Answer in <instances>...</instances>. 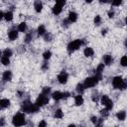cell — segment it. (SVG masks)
<instances>
[{
    "label": "cell",
    "mask_w": 127,
    "mask_h": 127,
    "mask_svg": "<svg viewBox=\"0 0 127 127\" xmlns=\"http://www.w3.org/2000/svg\"><path fill=\"white\" fill-rule=\"evenodd\" d=\"M39 106L35 103H32L30 102L29 100H25L23 103H22V110L24 112H27V113H35V112H38L39 111Z\"/></svg>",
    "instance_id": "6da1fadb"
},
{
    "label": "cell",
    "mask_w": 127,
    "mask_h": 127,
    "mask_svg": "<svg viewBox=\"0 0 127 127\" xmlns=\"http://www.w3.org/2000/svg\"><path fill=\"white\" fill-rule=\"evenodd\" d=\"M112 85L116 89H125L127 87V80H124L121 76H115L112 79Z\"/></svg>",
    "instance_id": "7a4b0ae2"
},
{
    "label": "cell",
    "mask_w": 127,
    "mask_h": 127,
    "mask_svg": "<svg viewBox=\"0 0 127 127\" xmlns=\"http://www.w3.org/2000/svg\"><path fill=\"white\" fill-rule=\"evenodd\" d=\"M83 44H84V42L82 40H74V41L68 43V45H67V52L69 54L70 53H73L74 51L78 50Z\"/></svg>",
    "instance_id": "3957f363"
},
{
    "label": "cell",
    "mask_w": 127,
    "mask_h": 127,
    "mask_svg": "<svg viewBox=\"0 0 127 127\" xmlns=\"http://www.w3.org/2000/svg\"><path fill=\"white\" fill-rule=\"evenodd\" d=\"M12 123L14 126H22L25 124V115L23 113H17L13 116Z\"/></svg>",
    "instance_id": "277c9868"
},
{
    "label": "cell",
    "mask_w": 127,
    "mask_h": 127,
    "mask_svg": "<svg viewBox=\"0 0 127 127\" xmlns=\"http://www.w3.org/2000/svg\"><path fill=\"white\" fill-rule=\"evenodd\" d=\"M98 81H99V79L94 75V76H92V77H87V78H85L83 84H84V87H85V88H90V87L95 86Z\"/></svg>",
    "instance_id": "5b68a950"
},
{
    "label": "cell",
    "mask_w": 127,
    "mask_h": 127,
    "mask_svg": "<svg viewBox=\"0 0 127 127\" xmlns=\"http://www.w3.org/2000/svg\"><path fill=\"white\" fill-rule=\"evenodd\" d=\"M48 103H49V97H48L46 94H44V93H41V94L38 96L37 100H36V104H37L39 107H42V106H44V105H46V104H48Z\"/></svg>",
    "instance_id": "8992f818"
},
{
    "label": "cell",
    "mask_w": 127,
    "mask_h": 127,
    "mask_svg": "<svg viewBox=\"0 0 127 127\" xmlns=\"http://www.w3.org/2000/svg\"><path fill=\"white\" fill-rule=\"evenodd\" d=\"M67 78H68V75H67V73H66L64 70H63L62 72H60L59 75H58V80H59V82H60L61 84L66 83Z\"/></svg>",
    "instance_id": "52a82bcc"
},
{
    "label": "cell",
    "mask_w": 127,
    "mask_h": 127,
    "mask_svg": "<svg viewBox=\"0 0 127 127\" xmlns=\"http://www.w3.org/2000/svg\"><path fill=\"white\" fill-rule=\"evenodd\" d=\"M8 38H9L10 41H14V40H16V39L18 38V31L15 30V29L10 30L9 33H8Z\"/></svg>",
    "instance_id": "ba28073f"
},
{
    "label": "cell",
    "mask_w": 127,
    "mask_h": 127,
    "mask_svg": "<svg viewBox=\"0 0 127 127\" xmlns=\"http://www.w3.org/2000/svg\"><path fill=\"white\" fill-rule=\"evenodd\" d=\"M2 79L3 81H10L12 79V72L10 70H5L2 74Z\"/></svg>",
    "instance_id": "9c48e42d"
},
{
    "label": "cell",
    "mask_w": 127,
    "mask_h": 127,
    "mask_svg": "<svg viewBox=\"0 0 127 127\" xmlns=\"http://www.w3.org/2000/svg\"><path fill=\"white\" fill-rule=\"evenodd\" d=\"M34 8H35L36 12L40 13V12L42 11V9H43V3H42L40 0L35 1V3H34Z\"/></svg>",
    "instance_id": "30bf717a"
},
{
    "label": "cell",
    "mask_w": 127,
    "mask_h": 127,
    "mask_svg": "<svg viewBox=\"0 0 127 127\" xmlns=\"http://www.w3.org/2000/svg\"><path fill=\"white\" fill-rule=\"evenodd\" d=\"M52 97L56 101H59V100L63 99V92H61V91H55V92L52 93Z\"/></svg>",
    "instance_id": "8fae6325"
},
{
    "label": "cell",
    "mask_w": 127,
    "mask_h": 127,
    "mask_svg": "<svg viewBox=\"0 0 127 127\" xmlns=\"http://www.w3.org/2000/svg\"><path fill=\"white\" fill-rule=\"evenodd\" d=\"M103 63H104L105 64H107V65L111 64L113 63L112 57H111L110 55H105V56H103Z\"/></svg>",
    "instance_id": "7c38bea8"
},
{
    "label": "cell",
    "mask_w": 127,
    "mask_h": 127,
    "mask_svg": "<svg viewBox=\"0 0 127 127\" xmlns=\"http://www.w3.org/2000/svg\"><path fill=\"white\" fill-rule=\"evenodd\" d=\"M83 54H84V56H85V57H92V56H93V54H94V51H93V49H92V48L87 47V48H85V49H84Z\"/></svg>",
    "instance_id": "4fadbf2b"
},
{
    "label": "cell",
    "mask_w": 127,
    "mask_h": 127,
    "mask_svg": "<svg viewBox=\"0 0 127 127\" xmlns=\"http://www.w3.org/2000/svg\"><path fill=\"white\" fill-rule=\"evenodd\" d=\"M62 10H63V6H61V5L57 4V3H56V5L53 7V13H54L55 15H59V14L62 12Z\"/></svg>",
    "instance_id": "5bb4252c"
},
{
    "label": "cell",
    "mask_w": 127,
    "mask_h": 127,
    "mask_svg": "<svg viewBox=\"0 0 127 127\" xmlns=\"http://www.w3.org/2000/svg\"><path fill=\"white\" fill-rule=\"evenodd\" d=\"M68 21L70 22V23H74L76 20H77V14L75 13V12H70L69 14H68Z\"/></svg>",
    "instance_id": "9a60e30c"
},
{
    "label": "cell",
    "mask_w": 127,
    "mask_h": 127,
    "mask_svg": "<svg viewBox=\"0 0 127 127\" xmlns=\"http://www.w3.org/2000/svg\"><path fill=\"white\" fill-rule=\"evenodd\" d=\"M74 103L77 106H79V105H81L83 103V97H82V95H80V93L74 97Z\"/></svg>",
    "instance_id": "2e32d148"
},
{
    "label": "cell",
    "mask_w": 127,
    "mask_h": 127,
    "mask_svg": "<svg viewBox=\"0 0 127 127\" xmlns=\"http://www.w3.org/2000/svg\"><path fill=\"white\" fill-rule=\"evenodd\" d=\"M9 105H10V100H9V99L3 98V99L0 100V106H1V108H6V107H8Z\"/></svg>",
    "instance_id": "e0dca14e"
},
{
    "label": "cell",
    "mask_w": 127,
    "mask_h": 127,
    "mask_svg": "<svg viewBox=\"0 0 127 127\" xmlns=\"http://www.w3.org/2000/svg\"><path fill=\"white\" fill-rule=\"evenodd\" d=\"M116 117H117V119H118V120L123 121V120L126 118V112H125V111H123V110H121V111H119V112L116 114Z\"/></svg>",
    "instance_id": "ac0fdd59"
},
{
    "label": "cell",
    "mask_w": 127,
    "mask_h": 127,
    "mask_svg": "<svg viewBox=\"0 0 127 127\" xmlns=\"http://www.w3.org/2000/svg\"><path fill=\"white\" fill-rule=\"evenodd\" d=\"M26 30H27V24H26L25 22L20 23V24H19V26H18V31H19V32L24 33V32H26Z\"/></svg>",
    "instance_id": "d6986e66"
},
{
    "label": "cell",
    "mask_w": 127,
    "mask_h": 127,
    "mask_svg": "<svg viewBox=\"0 0 127 127\" xmlns=\"http://www.w3.org/2000/svg\"><path fill=\"white\" fill-rule=\"evenodd\" d=\"M46 34V28L44 25H40L39 28H38V35L39 36H43Z\"/></svg>",
    "instance_id": "ffe728a7"
},
{
    "label": "cell",
    "mask_w": 127,
    "mask_h": 127,
    "mask_svg": "<svg viewBox=\"0 0 127 127\" xmlns=\"http://www.w3.org/2000/svg\"><path fill=\"white\" fill-rule=\"evenodd\" d=\"M76 91L78 92V93H82L83 91H84V89H85V87H84V84L83 83H78L77 85H76Z\"/></svg>",
    "instance_id": "44dd1931"
},
{
    "label": "cell",
    "mask_w": 127,
    "mask_h": 127,
    "mask_svg": "<svg viewBox=\"0 0 127 127\" xmlns=\"http://www.w3.org/2000/svg\"><path fill=\"white\" fill-rule=\"evenodd\" d=\"M1 63L4 64V65H8L10 64V60H9V57H6V56H2L1 58Z\"/></svg>",
    "instance_id": "7402d4cb"
},
{
    "label": "cell",
    "mask_w": 127,
    "mask_h": 127,
    "mask_svg": "<svg viewBox=\"0 0 127 127\" xmlns=\"http://www.w3.org/2000/svg\"><path fill=\"white\" fill-rule=\"evenodd\" d=\"M4 18H5L7 21H11V20L13 19V13H12L11 11L6 12V13L4 14Z\"/></svg>",
    "instance_id": "603a6c76"
},
{
    "label": "cell",
    "mask_w": 127,
    "mask_h": 127,
    "mask_svg": "<svg viewBox=\"0 0 127 127\" xmlns=\"http://www.w3.org/2000/svg\"><path fill=\"white\" fill-rule=\"evenodd\" d=\"M51 57H52V53H51V51H46V52L43 54V58H44L45 61H48Z\"/></svg>",
    "instance_id": "cb8c5ba5"
},
{
    "label": "cell",
    "mask_w": 127,
    "mask_h": 127,
    "mask_svg": "<svg viewBox=\"0 0 127 127\" xmlns=\"http://www.w3.org/2000/svg\"><path fill=\"white\" fill-rule=\"evenodd\" d=\"M63 116H64V113H63V111H62L61 109H57V110H56V112H55V117L60 119V118H62Z\"/></svg>",
    "instance_id": "d4e9b609"
},
{
    "label": "cell",
    "mask_w": 127,
    "mask_h": 127,
    "mask_svg": "<svg viewBox=\"0 0 127 127\" xmlns=\"http://www.w3.org/2000/svg\"><path fill=\"white\" fill-rule=\"evenodd\" d=\"M120 64L122 66H127V56H123L120 60Z\"/></svg>",
    "instance_id": "484cf974"
},
{
    "label": "cell",
    "mask_w": 127,
    "mask_h": 127,
    "mask_svg": "<svg viewBox=\"0 0 127 127\" xmlns=\"http://www.w3.org/2000/svg\"><path fill=\"white\" fill-rule=\"evenodd\" d=\"M13 55V52L10 50V49H6V50H4L3 51V56H6V57H11Z\"/></svg>",
    "instance_id": "4316f807"
},
{
    "label": "cell",
    "mask_w": 127,
    "mask_h": 127,
    "mask_svg": "<svg viewBox=\"0 0 127 127\" xmlns=\"http://www.w3.org/2000/svg\"><path fill=\"white\" fill-rule=\"evenodd\" d=\"M108 100H109V97H108L107 95H102L101 98H100V101H101V103H102L103 105H105V104L108 102Z\"/></svg>",
    "instance_id": "83f0119b"
},
{
    "label": "cell",
    "mask_w": 127,
    "mask_h": 127,
    "mask_svg": "<svg viewBox=\"0 0 127 127\" xmlns=\"http://www.w3.org/2000/svg\"><path fill=\"white\" fill-rule=\"evenodd\" d=\"M32 38H33V34L32 33H28L27 35H26V37H25V43H30L31 42V40H32Z\"/></svg>",
    "instance_id": "f1b7e54d"
},
{
    "label": "cell",
    "mask_w": 127,
    "mask_h": 127,
    "mask_svg": "<svg viewBox=\"0 0 127 127\" xmlns=\"http://www.w3.org/2000/svg\"><path fill=\"white\" fill-rule=\"evenodd\" d=\"M100 23H101V17L100 16H95V18H94V24L96 25V26H99L100 25Z\"/></svg>",
    "instance_id": "f546056e"
},
{
    "label": "cell",
    "mask_w": 127,
    "mask_h": 127,
    "mask_svg": "<svg viewBox=\"0 0 127 127\" xmlns=\"http://www.w3.org/2000/svg\"><path fill=\"white\" fill-rule=\"evenodd\" d=\"M42 93H44V94H46V95L50 94V93H51V87H49V86H46V87H44V88H43V91H42Z\"/></svg>",
    "instance_id": "4dcf8cb0"
},
{
    "label": "cell",
    "mask_w": 127,
    "mask_h": 127,
    "mask_svg": "<svg viewBox=\"0 0 127 127\" xmlns=\"http://www.w3.org/2000/svg\"><path fill=\"white\" fill-rule=\"evenodd\" d=\"M100 113H101V115H102L103 117H107V116H108V109H107V108L102 109V110L100 111Z\"/></svg>",
    "instance_id": "1f68e13d"
},
{
    "label": "cell",
    "mask_w": 127,
    "mask_h": 127,
    "mask_svg": "<svg viewBox=\"0 0 127 127\" xmlns=\"http://www.w3.org/2000/svg\"><path fill=\"white\" fill-rule=\"evenodd\" d=\"M122 1L123 0H112V5L113 6H119V5H121Z\"/></svg>",
    "instance_id": "d6a6232c"
},
{
    "label": "cell",
    "mask_w": 127,
    "mask_h": 127,
    "mask_svg": "<svg viewBox=\"0 0 127 127\" xmlns=\"http://www.w3.org/2000/svg\"><path fill=\"white\" fill-rule=\"evenodd\" d=\"M45 41H47V42L52 41V35L51 34H46L45 35Z\"/></svg>",
    "instance_id": "836d02e7"
},
{
    "label": "cell",
    "mask_w": 127,
    "mask_h": 127,
    "mask_svg": "<svg viewBox=\"0 0 127 127\" xmlns=\"http://www.w3.org/2000/svg\"><path fill=\"white\" fill-rule=\"evenodd\" d=\"M91 122H92L93 124H97V123H98V118L95 117V116H92V117H91Z\"/></svg>",
    "instance_id": "e575fe53"
},
{
    "label": "cell",
    "mask_w": 127,
    "mask_h": 127,
    "mask_svg": "<svg viewBox=\"0 0 127 127\" xmlns=\"http://www.w3.org/2000/svg\"><path fill=\"white\" fill-rule=\"evenodd\" d=\"M65 2H66V0H57V4H59L61 6H64L65 4Z\"/></svg>",
    "instance_id": "d590c367"
},
{
    "label": "cell",
    "mask_w": 127,
    "mask_h": 127,
    "mask_svg": "<svg viewBox=\"0 0 127 127\" xmlns=\"http://www.w3.org/2000/svg\"><path fill=\"white\" fill-rule=\"evenodd\" d=\"M68 23H70V22L68 21V19H66V20H64V21H63V26L66 28V27L68 26Z\"/></svg>",
    "instance_id": "8d00e7d4"
},
{
    "label": "cell",
    "mask_w": 127,
    "mask_h": 127,
    "mask_svg": "<svg viewBox=\"0 0 127 127\" xmlns=\"http://www.w3.org/2000/svg\"><path fill=\"white\" fill-rule=\"evenodd\" d=\"M67 97H69V92H67V91L63 92V99H65Z\"/></svg>",
    "instance_id": "74e56055"
},
{
    "label": "cell",
    "mask_w": 127,
    "mask_h": 127,
    "mask_svg": "<svg viewBox=\"0 0 127 127\" xmlns=\"http://www.w3.org/2000/svg\"><path fill=\"white\" fill-rule=\"evenodd\" d=\"M108 17H109V18H113V17H114V11H113V10H110V11L108 12Z\"/></svg>",
    "instance_id": "f35d334b"
},
{
    "label": "cell",
    "mask_w": 127,
    "mask_h": 127,
    "mask_svg": "<svg viewBox=\"0 0 127 127\" xmlns=\"http://www.w3.org/2000/svg\"><path fill=\"white\" fill-rule=\"evenodd\" d=\"M92 100H93L94 102H97V101H98V95L93 94V96H92Z\"/></svg>",
    "instance_id": "ab89813d"
},
{
    "label": "cell",
    "mask_w": 127,
    "mask_h": 127,
    "mask_svg": "<svg viewBox=\"0 0 127 127\" xmlns=\"http://www.w3.org/2000/svg\"><path fill=\"white\" fill-rule=\"evenodd\" d=\"M45 126H47V123L45 121H41L39 123V127H45Z\"/></svg>",
    "instance_id": "60d3db41"
},
{
    "label": "cell",
    "mask_w": 127,
    "mask_h": 127,
    "mask_svg": "<svg viewBox=\"0 0 127 127\" xmlns=\"http://www.w3.org/2000/svg\"><path fill=\"white\" fill-rule=\"evenodd\" d=\"M48 67H49V65H48V64H46V63H44V64L42 65V69H44V70H46V69H48Z\"/></svg>",
    "instance_id": "b9f144b4"
},
{
    "label": "cell",
    "mask_w": 127,
    "mask_h": 127,
    "mask_svg": "<svg viewBox=\"0 0 127 127\" xmlns=\"http://www.w3.org/2000/svg\"><path fill=\"white\" fill-rule=\"evenodd\" d=\"M110 0H99V2L100 3H108Z\"/></svg>",
    "instance_id": "7bdbcfd3"
},
{
    "label": "cell",
    "mask_w": 127,
    "mask_h": 127,
    "mask_svg": "<svg viewBox=\"0 0 127 127\" xmlns=\"http://www.w3.org/2000/svg\"><path fill=\"white\" fill-rule=\"evenodd\" d=\"M3 125H4V119L2 118V119H1V123H0V126H3Z\"/></svg>",
    "instance_id": "ee69618b"
},
{
    "label": "cell",
    "mask_w": 127,
    "mask_h": 127,
    "mask_svg": "<svg viewBox=\"0 0 127 127\" xmlns=\"http://www.w3.org/2000/svg\"><path fill=\"white\" fill-rule=\"evenodd\" d=\"M106 31L107 30H102V35H105L106 34Z\"/></svg>",
    "instance_id": "f6af8a7d"
},
{
    "label": "cell",
    "mask_w": 127,
    "mask_h": 127,
    "mask_svg": "<svg viewBox=\"0 0 127 127\" xmlns=\"http://www.w3.org/2000/svg\"><path fill=\"white\" fill-rule=\"evenodd\" d=\"M92 1H93V0H85V2H86V3H91Z\"/></svg>",
    "instance_id": "bcb514c9"
},
{
    "label": "cell",
    "mask_w": 127,
    "mask_h": 127,
    "mask_svg": "<svg viewBox=\"0 0 127 127\" xmlns=\"http://www.w3.org/2000/svg\"><path fill=\"white\" fill-rule=\"evenodd\" d=\"M124 45H125V47H126V48H127V39H126V40H125V42H124Z\"/></svg>",
    "instance_id": "7dc6e473"
},
{
    "label": "cell",
    "mask_w": 127,
    "mask_h": 127,
    "mask_svg": "<svg viewBox=\"0 0 127 127\" xmlns=\"http://www.w3.org/2000/svg\"><path fill=\"white\" fill-rule=\"evenodd\" d=\"M125 23L127 24V17H126V19H125Z\"/></svg>",
    "instance_id": "c3c4849f"
}]
</instances>
